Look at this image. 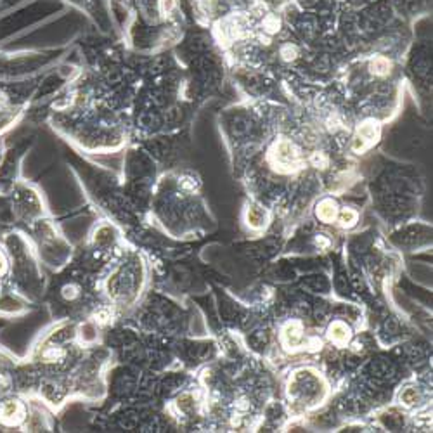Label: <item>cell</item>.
I'll list each match as a JSON object with an SVG mask.
<instances>
[{
    "mask_svg": "<svg viewBox=\"0 0 433 433\" xmlns=\"http://www.w3.org/2000/svg\"><path fill=\"white\" fill-rule=\"evenodd\" d=\"M144 283V267L140 258L121 260L106 279V295L116 307H128L138 300Z\"/></svg>",
    "mask_w": 433,
    "mask_h": 433,
    "instance_id": "cell-1",
    "label": "cell"
},
{
    "mask_svg": "<svg viewBox=\"0 0 433 433\" xmlns=\"http://www.w3.org/2000/svg\"><path fill=\"white\" fill-rule=\"evenodd\" d=\"M288 398H293V404L298 408L310 409L321 404L326 397V383L317 373L310 370H300L290 376L286 386Z\"/></svg>",
    "mask_w": 433,
    "mask_h": 433,
    "instance_id": "cell-2",
    "label": "cell"
},
{
    "mask_svg": "<svg viewBox=\"0 0 433 433\" xmlns=\"http://www.w3.org/2000/svg\"><path fill=\"white\" fill-rule=\"evenodd\" d=\"M28 420V408L20 397L6 395L0 398V423L6 427H20Z\"/></svg>",
    "mask_w": 433,
    "mask_h": 433,
    "instance_id": "cell-3",
    "label": "cell"
},
{
    "mask_svg": "<svg viewBox=\"0 0 433 433\" xmlns=\"http://www.w3.org/2000/svg\"><path fill=\"white\" fill-rule=\"evenodd\" d=\"M326 338H328L335 347L343 348L350 345L352 338H354V333H352L350 324H348L347 321H343V319H335V321L328 326V329H326Z\"/></svg>",
    "mask_w": 433,
    "mask_h": 433,
    "instance_id": "cell-4",
    "label": "cell"
},
{
    "mask_svg": "<svg viewBox=\"0 0 433 433\" xmlns=\"http://www.w3.org/2000/svg\"><path fill=\"white\" fill-rule=\"evenodd\" d=\"M315 219L319 220L321 224H326V226H331V224L336 222L338 214H340V205L335 197H322L314 208Z\"/></svg>",
    "mask_w": 433,
    "mask_h": 433,
    "instance_id": "cell-5",
    "label": "cell"
},
{
    "mask_svg": "<svg viewBox=\"0 0 433 433\" xmlns=\"http://www.w3.org/2000/svg\"><path fill=\"white\" fill-rule=\"evenodd\" d=\"M423 401H425V395H423V390H421L420 386L405 385L404 389L398 390L397 402H398V405H402V408H405V409L421 408Z\"/></svg>",
    "mask_w": 433,
    "mask_h": 433,
    "instance_id": "cell-6",
    "label": "cell"
},
{
    "mask_svg": "<svg viewBox=\"0 0 433 433\" xmlns=\"http://www.w3.org/2000/svg\"><path fill=\"white\" fill-rule=\"evenodd\" d=\"M245 224L252 231L265 229L269 224L267 212H265L262 207H258V205H252V207L246 208L245 212Z\"/></svg>",
    "mask_w": 433,
    "mask_h": 433,
    "instance_id": "cell-7",
    "label": "cell"
},
{
    "mask_svg": "<svg viewBox=\"0 0 433 433\" xmlns=\"http://www.w3.org/2000/svg\"><path fill=\"white\" fill-rule=\"evenodd\" d=\"M357 222H359V212L350 207L340 208V214H338V219L335 222L340 229H352V227L357 226Z\"/></svg>",
    "mask_w": 433,
    "mask_h": 433,
    "instance_id": "cell-8",
    "label": "cell"
},
{
    "mask_svg": "<svg viewBox=\"0 0 433 433\" xmlns=\"http://www.w3.org/2000/svg\"><path fill=\"white\" fill-rule=\"evenodd\" d=\"M9 272V258H7L6 253L2 252V248H0V277H4Z\"/></svg>",
    "mask_w": 433,
    "mask_h": 433,
    "instance_id": "cell-9",
    "label": "cell"
}]
</instances>
